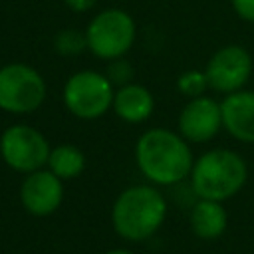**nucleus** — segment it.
<instances>
[{
  "instance_id": "a211bd4d",
  "label": "nucleus",
  "mask_w": 254,
  "mask_h": 254,
  "mask_svg": "<svg viewBox=\"0 0 254 254\" xmlns=\"http://www.w3.org/2000/svg\"><path fill=\"white\" fill-rule=\"evenodd\" d=\"M230 4L238 18L254 22V0H230Z\"/></svg>"
},
{
  "instance_id": "f8f14e48",
  "label": "nucleus",
  "mask_w": 254,
  "mask_h": 254,
  "mask_svg": "<svg viewBox=\"0 0 254 254\" xmlns=\"http://www.w3.org/2000/svg\"><path fill=\"white\" fill-rule=\"evenodd\" d=\"M111 107L119 119L127 123H143L145 119L151 117L155 99L145 85L129 81L125 85H119V89H115Z\"/></svg>"
},
{
  "instance_id": "ddd939ff",
  "label": "nucleus",
  "mask_w": 254,
  "mask_h": 254,
  "mask_svg": "<svg viewBox=\"0 0 254 254\" xmlns=\"http://www.w3.org/2000/svg\"><path fill=\"white\" fill-rule=\"evenodd\" d=\"M190 230L202 240H214L224 234L228 226V214L222 202L200 198L190 210Z\"/></svg>"
},
{
  "instance_id": "4468645a",
  "label": "nucleus",
  "mask_w": 254,
  "mask_h": 254,
  "mask_svg": "<svg viewBox=\"0 0 254 254\" xmlns=\"http://www.w3.org/2000/svg\"><path fill=\"white\" fill-rule=\"evenodd\" d=\"M48 169L62 181L75 179L85 171V155L79 147H75L71 143L58 145L50 151Z\"/></svg>"
},
{
  "instance_id": "7ed1b4c3",
  "label": "nucleus",
  "mask_w": 254,
  "mask_h": 254,
  "mask_svg": "<svg viewBox=\"0 0 254 254\" xmlns=\"http://www.w3.org/2000/svg\"><path fill=\"white\" fill-rule=\"evenodd\" d=\"M248 179L246 161L230 149L202 153L190 171V187L198 198L224 202L234 196Z\"/></svg>"
},
{
  "instance_id": "20e7f679",
  "label": "nucleus",
  "mask_w": 254,
  "mask_h": 254,
  "mask_svg": "<svg viewBox=\"0 0 254 254\" xmlns=\"http://www.w3.org/2000/svg\"><path fill=\"white\" fill-rule=\"evenodd\" d=\"M87 48L101 60H119L135 44V20L119 8H107L93 16L85 30Z\"/></svg>"
},
{
  "instance_id": "6e6552de",
  "label": "nucleus",
  "mask_w": 254,
  "mask_h": 254,
  "mask_svg": "<svg viewBox=\"0 0 254 254\" xmlns=\"http://www.w3.org/2000/svg\"><path fill=\"white\" fill-rule=\"evenodd\" d=\"M204 73L208 89L228 95L240 91L246 85L252 73V58L246 52V48L238 44H228L210 56Z\"/></svg>"
},
{
  "instance_id": "aec40b11",
  "label": "nucleus",
  "mask_w": 254,
  "mask_h": 254,
  "mask_svg": "<svg viewBox=\"0 0 254 254\" xmlns=\"http://www.w3.org/2000/svg\"><path fill=\"white\" fill-rule=\"evenodd\" d=\"M105 254H135V252L125 250V248H115V250H109V252H105Z\"/></svg>"
},
{
  "instance_id": "f257e3e1",
  "label": "nucleus",
  "mask_w": 254,
  "mask_h": 254,
  "mask_svg": "<svg viewBox=\"0 0 254 254\" xmlns=\"http://www.w3.org/2000/svg\"><path fill=\"white\" fill-rule=\"evenodd\" d=\"M135 161L141 175L153 185H177L190 177L194 159L187 139L169 129H149L135 145Z\"/></svg>"
},
{
  "instance_id": "6ab92c4d",
  "label": "nucleus",
  "mask_w": 254,
  "mask_h": 254,
  "mask_svg": "<svg viewBox=\"0 0 254 254\" xmlns=\"http://www.w3.org/2000/svg\"><path fill=\"white\" fill-rule=\"evenodd\" d=\"M64 2L73 12H87L97 4V0H64Z\"/></svg>"
},
{
  "instance_id": "dca6fc26",
  "label": "nucleus",
  "mask_w": 254,
  "mask_h": 254,
  "mask_svg": "<svg viewBox=\"0 0 254 254\" xmlns=\"http://www.w3.org/2000/svg\"><path fill=\"white\" fill-rule=\"evenodd\" d=\"M54 46L60 54L64 56H77L87 48V40H85V32H77V30H62L58 32V36L54 38Z\"/></svg>"
},
{
  "instance_id": "0eeeda50",
  "label": "nucleus",
  "mask_w": 254,
  "mask_h": 254,
  "mask_svg": "<svg viewBox=\"0 0 254 254\" xmlns=\"http://www.w3.org/2000/svg\"><path fill=\"white\" fill-rule=\"evenodd\" d=\"M50 143L48 139L30 125H12L0 135V157L2 161L18 171V173H34L48 165L50 157Z\"/></svg>"
},
{
  "instance_id": "9d476101",
  "label": "nucleus",
  "mask_w": 254,
  "mask_h": 254,
  "mask_svg": "<svg viewBox=\"0 0 254 254\" xmlns=\"http://www.w3.org/2000/svg\"><path fill=\"white\" fill-rule=\"evenodd\" d=\"M20 200L32 216H50L64 200V183L50 169L28 173L20 187Z\"/></svg>"
},
{
  "instance_id": "f03ea898",
  "label": "nucleus",
  "mask_w": 254,
  "mask_h": 254,
  "mask_svg": "<svg viewBox=\"0 0 254 254\" xmlns=\"http://www.w3.org/2000/svg\"><path fill=\"white\" fill-rule=\"evenodd\" d=\"M167 218V200L151 185L125 189L113 202L111 224L115 232L129 242L151 238Z\"/></svg>"
},
{
  "instance_id": "39448f33",
  "label": "nucleus",
  "mask_w": 254,
  "mask_h": 254,
  "mask_svg": "<svg viewBox=\"0 0 254 254\" xmlns=\"http://www.w3.org/2000/svg\"><path fill=\"white\" fill-rule=\"evenodd\" d=\"M42 73L28 64H6L0 67V109L8 113H32L46 99Z\"/></svg>"
},
{
  "instance_id": "423d86ee",
  "label": "nucleus",
  "mask_w": 254,
  "mask_h": 254,
  "mask_svg": "<svg viewBox=\"0 0 254 254\" xmlns=\"http://www.w3.org/2000/svg\"><path fill=\"white\" fill-rule=\"evenodd\" d=\"M113 83L107 75L81 69L67 77L64 85V105L79 119H97L113 105Z\"/></svg>"
},
{
  "instance_id": "2eb2a0df",
  "label": "nucleus",
  "mask_w": 254,
  "mask_h": 254,
  "mask_svg": "<svg viewBox=\"0 0 254 254\" xmlns=\"http://www.w3.org/2000/svg\"><path fill=\"white\" fill-rule=\"evenodd\" d=\"M177 89L187 95L189 99L192 97H198V95H204V91L208 89V81H206V73L204 71H198V69H189V71H183L177 79Z\"/></svg>"
},
{
  "instance_id": "9b49d317",
  "label": "nucleus",
  "mask_w": 254,
  "mask_h": 254,
  "mask_svg": "<svg viewBox=\"0 0 254 254\" xmlns=\"http://www.w3.org/2000/svg\"><path fill=\"white\" fill-rule=\"evenodd\" d=\"M222 127L242 143H254V91L240 89L220 101Z\"/></svg>"
},
{
  "instance_id": "f3484780",
  "label": "nucleus",
  "mask_w": 254,
  "mask_h": 254,
  "mask_svg": "<svg viewBox=\"0 0 254 254\" xmlns=\"http://www.w3.org/2000/svg\"><path fill=\"white\" fill-rule=\"evenodd\" d=\"M107 77H109V81H117L119 85L129 83V79H131V67H129V64L123 62L121 58H119V60H113Z\"/></svg>"
},
{
  "instance_id": "1a4fd4ad",
  "label": "nucleus",
  "mask_w": 254,
  "mask_h": 254,
  "mask_svg": "<svg viewBox=\"0 0 254 254\" xmlns=\"http://www.w3.org/2000/svg\"><path fill=\"white\" fill-rule=\"evenodd\" d=\"M222 127L220 103L208 95H198L187 101L179 115V133L190 143L210 141Z\"/></svg>"
}]
</instances>
